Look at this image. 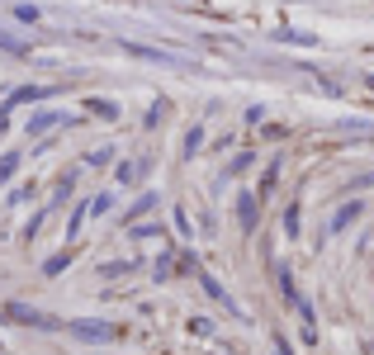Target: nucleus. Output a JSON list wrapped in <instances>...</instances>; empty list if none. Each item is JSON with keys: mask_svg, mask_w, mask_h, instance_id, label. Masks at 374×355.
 <instances>
[{"mask_svg": "<svg viewBox=\"0 0 374 355\" xmlns=\"http://www.w3.org/2000/svg\"><path fill=\"white\" fill-rule=\"evenodd\" d=\"M152 209H157V190H152V194H137V204L128 209V223H137L142 214H152Z\"/></svg>", "mask_w": 374, "mask_h": 355, "instance_id": "obj_10", "label": "nucleus"}, {"mask_svg": "<svg viewBox=\"0 0 374 355\" xmlns=\"http://www.w3.org/2000/svg\"><path fill=\"white\" fill-rule=\"evenodd\" d=\"M5 318H15V322H24V327H57V318H48V313H38V308H24V303H10L5 308Z\"/></svg>", "mask_w": 374, "mask_h": 355, "instance_id": "obj_2", "label": "nucleus"}, {"mask_svg": "<svg viewBox=\"0 0 374 355\" xmlns=\"http://www.w3.org/2000/svg\"><path fill=\"white\" fill-rule=\"evenodd\" d=\"M5 128H10V123H5V114H0V137H5Z\"/></svg>", "mask_w": 374, "mask_h": 355, "instance_id": "obj_25", "label": "nucleus"}, {"mask_svg": "<svg viewBox=\"0 0 374 355\" xmlns=\"http://www.w3.org/2000/svg\"><path fill=\"white\" fill-rule=\"evenodd\" d=\"M256 162V157H251V152H241V157H232V162H228V175H241V171H246V166Z\"/></svg>", "mask_w": 374, "mask_h": 355, "instance_id": "obj_15", "label": "nucleus"}, {"mask_svg": "<svg viewBox=\"0 0 374 355\" xmlns=\"http://www.w3.org/2000/svg\"><path fill=\"white\" fill-rule=\"evenodd\" d=\"M48 95H53V85H24V90H15L10 105H33V100H48Z\"/></svg>", "mask_w": 374, "mask_h": 355, "instance_id": "obj_7", "label": "nucleus"}, {"mask_svg": "<svg viewBox=\"0 0 374 355\" xmlns=\"http://www.w3.org/2000/svg\"><path fill=\"white\" fill-rule=\"evenodd\" d=\"M133 237H161V227H157V223H152V227H147V223H137Z\"/></svg>", "mask_w": 374, "mask_h": 355, "instance_id": "obj_22", "label": "nucleus"}, {"mask_svg": "<svg viewBox=\"0 0 374 355\" xmlns=\"http://www.w3.org/2000/svg\"><path fill=\"white\" fill-rule=\"evenodd\" d=\"M298 318H303V341L313 346V341H318V322H313V303L308 299H298Z\"/></svg>", "mask_w": 374, "mask_h": 355, "instance_id": "obj_8", "label": "nucleus"}, {"mask_svg": "<svg viewBox=\"0 0 374 355\" xmlns=\"http://www.w3.org/2000/svg\"><path fill=\"white\" fill-rule=\"evenodd\" d=\"M109 204H114V194H95V199H90V214H109Z\"/></svg>", "mask_w": 374, "mask_h": 355, "instance_id": "obj_17", "label": "nucleus"}, {"mask_svg": "<svg viewBox=\"0 0 374 355\" xmlns=\"http://www.w3.org/2000/svg\"><path fill=\"white\" fill-rule=\"evenodd\" d=\"M100 275H109V279H114V275H128V261H105Z\"/></svg>", "mask_w": 374, "mask_h": 355, "instance_id": "obj_18", "label": "nucleus"}, {"mask_svg": "<svg viewBox=\"0 0 374 355\" xmlns=\"http://www.w3.org/2000/svg\"><path fill=\"white\" fill-rule=\"evenodd\" d=\"M275 355H294V351H289V346H284V341H275Z\"/></svg>", "mask_w": 374, "mask_h": 355, "instance_id": "obj_24", "label": "nucleus"}, {"mask_svg": "<svg viewBox=\"0 0 374 355\" xmlns=\"http://www.w3.org/2000/svg\"><path fill=\"white\" fill-rule=\"evenodd\" d=\"M199 284H204V289H209V299H214V303H223V308H228V313H232V299H228V289H223V284H218L214 275H199Z\"/></svg>", "mask_w": 374, "mask_h": 355, "instance_id": "obj_9", "label": "nucleus"}, {"mask_svg": "<svg viewBox=\"0 0 374 355\" xmlns=\"http://www.w3.org/2000/svg\"><path fill=\"white\" fill-rule=\"evenodd\" d=\"M85 214H90V209H76V214H71V223H67V237H76V232H80V223H85Z\"/></svg>", "mask_w": 374, "mask_h": 355, "instance_id": "obj_19", "label": "nucleus"}, {"mask_svg": "<svg viewBox=\"0 0 374 355\" xmlns=\"http://www.w3.org/2000/svg\"><path fill=\"white\" fill-rule=\"evenodd\" d=\"M71 336H76V341H90V346H109V341L119 336V327L95 322V318H80V322H71Z\"/></svg>", "mask_w": 374, "mask_h": 355, "instance_id": "obj_1", "label": "nucleus"}, {"mask_svg": "<svg viewBox=\"0 0 374 355\" xmlns=\"http://www.w3.org/2000/svg\"><path fill=\"white\" fill-rule=\"evenodd\" d=\"M360 214H365V204H360V199H350V204H341V209L332 214V232H346V227H350L355 218H360Z\"/></svg>", "mask_w": 374, "mask_h": 355, "instance_id": "obj_5", "label": "nucleus"}, {"mask_svg": "<svg viewBox=\"0 0 374 355\" xmlns=\"http://www.w3.org/2000/svg\"><path fill=\"white\" fill-rule=\"evenodd\" d=\"M15 171H19V152H5V157H0V185H5Z\"/></svg>", "mask_w": 374, "mask_h": 355, "instance_id": "obj_13", "label": "nucleus"}, {"mask_svg": "<svg viewBox=\"0 0 374 355\" xmlns=\"http://www.w3.org/2000/svg\"><path fill=\"white\" fill-rule=\"evenodd\" d=\"M142 171H147V162L137 157V162H124V166H119V171H114V180H119V185H137V180H142Z\"/></svg>", "mask_w": 374, "mask_h": 355, "instance_id": "obj_6", "label": "nucleus"}, {"mask_svg": "<svg viewBox=\"0 0 374 355\" xmlns=\"http://www.w3.org/2000/svg\"><path fill=\"white\" fill-rule=\"evenodd\" d=\"M284 232H289V237H298V204H289V209H284Z\"/></svg>", "mask_w": 374, "mask_h": 355, "instance_id": "obj_16", "label": "nucleus"}, {"mask_svg": "<svg viewBox=\"0 0 374 355\" xmlns=\"http://www.w3.org/2000/svg\"><path fill=\"white\" fill-rule=\"evenodd\" d=\"M370 355H374V346H370Z\"/></svg>", "mask_w": 374, "mask_h": 355, "instance_id": "obj_27", "label": "nucleus"}, {"mask_svg": "<svg viewBox=\"0 0 374 355\" xmlns=\"http://www.w3.org/2000/svg\"><path fill=\"white\" fill-rule=\"evenodd\" d=\"M199 147H204V128L194 123V128H189V133H185V157H194Z\"/></svg>", "mask_w": 374, "mask_h": 355, "instance_id": "obj_14", "label": "nucleus"}, {"mask_svg": "<svg viewBox=\"0 0 374 355\" xmlns=\"http://www.w3.org/2000/svg\"><path fill=\"white\" fill-rule=\"evenodd\" d=\"M71 266V251H57V256H48V266H43V275H62Z\"/></svg>", "mask_w": 374, "mask_h": 355, "instance_id": "obj_12", "label": "nucleus"}, {"mask_svg": "<svg viewBox=\"0 0 374 355\" xmlns=\"http://www.w3.org/2000/svg\"><path fill=\"white\" fill-rule=\"evenodd\" d=\"M109 157H114V152H109V147H95V152H90V157H85V162H90V166H105Z\"/></svg>", "mask_w": 374, "mask_h": 355, "instance_id": "obj_20", "label": "nucleus"}, {"mask_svg": "<svg viewBox=\"0 0 374 355\" xmlns=\"http://www.w3.org/2000/svg\"><path fill=\"white\" fill-rule=\"evenodd\" d=\"M62 123H67V114L43 110V114H33V119H28V133H33V137H43V133H53V128H62Z\"/></svg>", "mask_w": 374, "mask_h": 355, "instance_id": "obj_4", "label": "nucleus"}, {"mask_svg": "<svg viewBox=\"0 0 374 355\" xmlns=\"http://www.w3.org/2000/svg\"><path fill=\"white\" fill-rule=\"evenodd\" d=\"M189 331H199V336H209V331H214V322H209V318H194V322H189Z\"/></svg>", "mask_w": 374, "mask_h": 355, "instance_id": "obj_23", "label": "nucleus"}, {"mask_svg": "<svg viewBox=\"0 0 374 355\" xmlns=\"http://www.w3.org/2000/svg\"><path fill=\"white\" fill-rule=\"evenodd\" d=\"M237 223H241V232H256V223H261V214H256V194H237Z\"/></svg>", "mask_w": 374, "mask_h": 355, "instance_id": "obj_3", "label": "nucleus"}, {"mask_svg": "<svg viewBox=\"0 0 374 355\" xmlns=\"http://www.w3.org/2000/svg\"><path fill=\"white\" fill-rule=\"evenodd\" d=\"M85 110L95 114V119H119V105L114 100H85Z\"/></svg>", "mask_w": 374, "mask_h": 355, "instance_id": "obj_11", "label": "nucleus"}, {"mask_svg": "<svg viewBox=\"0 0 374 355\" xmlns=\"http://www.w3.org/2000/svg\"><path fill=\"white\" fill-rule=\"evenodd\" d=\"M370 90H374V76H370Z\"/></svg>", "mask_w": 374, "mask_h": 355, "instance_id": "obj_26", "label": "nucleus"}, {"mask_svg": "<svg viewBox=\"0 0 374 355\" xmlns=\"http://www.w3.org/2000/svg\"><path fill=\"white\" fill-rule=\"evenodd\" d=\"M171 270H176V261H171V256H161V261H157V279H171Z\"/></svg>", "mask_w": 374, "mask_h": 355, "instance_id": "obj_21", "label": "nucleus"}]
</instances>
